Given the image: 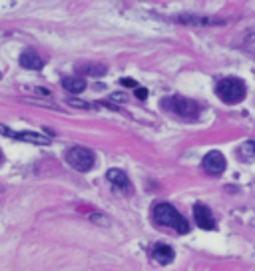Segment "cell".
<instances>
[{
    "label": "cell",
    "mask_w": 255,
    "mask_h": 271,
    "mask_svg": "<svg viewBox=\"0 0 255 271\" xmlns=\"http://www.w3.org/2000/svg\"><path fill=\"white\" fill-rule=\"evenodd\" d=\"M136 96H138L140 100H146V98H147V90H146V88H136Z\"/></svg>",
    "instance_id": "17"
},
{
    "label": "cell",
    "mask_w": 255,
    "mask_h": 271,
    "mask_svg": "<svg viewBox=\"0 0 255 271\" xmlns=\"http://www.w3.org/2000/svg\"><path fill=\"white\" fill-rule=\"evenodd\" d=\"M151 257H154V261H158L160 265H168V263L174 261L176 253H174V249H172L170 245H166V243H156L154 247H151Z\"/></svg>",
    "instance_id": "8"
},
{
    "label": "cell",
    "mask_w": 255,
    "mask_h": 271,
    "mask_svg": "<svg viewBox=\"0 0 255 271\" xmlns=\"http://www.w3.org/2000/svg\"><path fill=\"white\" fill-rule=\"evenodd\" d=\"M0 159H2V154H0Z\"/></svg>",
    "instance_id": "19"
},
{
    "label": "cell",
    "mask_w": 255,
    "mask_h": 271,
    "mask_svg": "<svg viewBox=\"0 0 255 271\" xmlns=\"http://www.w3.org/2000/svg\"><path fill=\"white\" fill-rule=\"evenodd\" d=\"M216 94L225 102V104H239L245 94H247V88H245V82L241 78H223L218 82L216 86Z\"/></svg>",
    "instance_id": "2"
},
{
    "label": "cell",
    "mask_w": 255,
    "mask_h": 271,
    "mask_svg": "<svg viewBox=\"0 0 255 271\" xmlns=\"http://www.w3.org/2000/svg\"><path fill=\"white\" fill-rule=\"evenodd\" d=\"M66 161L68 166L74 168L76 172H90L94 168V154L88 150V148H82V146H74L66 152Z\"/></svg>",
    "instance_id": "4"
},
{
    "label": "cell",
    "mask_w": 255,
    "mask_h": 271,
    "mask_svg": "<svg viewBox=\"0 0 255 271\" xmlns=\"http://www.w3.org/2000/svg\"><path fill=\"white\" fill-rule=\"evenodd\" d=\"M90 220H92V222H102L104 226H108V220H106V218H102V215H90Z\"/></svg>",
    "instance_id": "18"
},
{
    "label": "cell",
    "mask_w": 255,
    "mask_h": 271,
    "mask_svg": "<svg viewBox=\"0 0 255 271\" xmlns=\"http://www.w3.org/2000/svg\"><path fill=\"white\" fill-rule=\"evenodd\" d=\"M106 178L110 180V184L112 186H116L118 190H122V192H132V184H130V180H128V176L122 172V170H110L108 174H106Z\"/></svg>",
    "instance_id": "10"
},
{
    "label": "cell",
    "mask_w": 255,
    "mask_h": 271,
    "mask_svg": "<svg viewBox=\"0 0 255 271\" xmlns=\"http://www.w3.org/2000/svg\"><path fill=\"white\" fill-rule=\"evenodd\" d=\"M0 134H4L12 140H20V142H28V144H36V146H50V138L42 136L38 132H14L6 126L0 124Z\"/></svg>",
    "instance_id": "5"
},
{
    "label": "cell",
    "mask_w": 255,
    "mask_h": 271,
    "mask_svg": "<svg viewBox=\"0 0 255 271\" xmlns=\"http://www.w3.org/2000/svg\"><path fill=\"white\" fill-rule=\"evenodd\" d=\"M20 66H22V68H26V70H42L44 62H42V58L38 56L36 52L26 50V52H22V54H20Z\"/></svg>",
    "instance_id": "11"
},
{
    "label": "cell",
    "mask_w": 255,
    "mask_h": 271,
    "mask_svg": "<svg viewBox=\"0 0 255 271\" xmlns=\"http://www.w3.org/2000/svg\"><path fill=\"white\" fill-rule=\"evenodd\" d=\"M68 104L72 106V108H82V110H92V108H96L94 104H90V102H82V100H68Z\"/></svg>",
    "instance_id": "15"
},
{
    "label": "cell",
    "mask_w": 255,
    "mask_h": 271,
    "mask_svg": "<svg viewBox=\"0 0 255 271\" xmlns=\"http://www.w3.org/2000/svg\"><path fill=\"white\" fill-rule=\"evenodd\" d=\"M193 218H195V224L201 228V230H216V220H214V213L208 205L203 203H195L193 205Z\"/></svg>",
    "instance_id": "7"
},
{
    "label": "cell",
    "mask_w": 255,
    "mask_h": 271,
    "mask_svg": "<svg viewBox=\"0 0 255 271\" xmlns=\"http://www.w3.org/2000/svg\"><path fill=\"white\" fill-rule=\"evenodd\" d=\"M82 72L88 74V76H104L106 68L100 66V64H88V66H82Z\"/></svg>",
    "instance_id": "14"
},
{
    "label": "cell",
    "mask_w": 255,
    "mask_h": 271,
    "mask_svg": "<svg viewBox=\"0 0 255 271\" xmlns=\"http://www.w3.org/2000/svg\"><path fill=\"white\" fill-rule=\"evenodd\" d=\"M62 86L70 92V94H80L86 90V80L84 78H78V76H68L62 80Z\"/></svg>",
    "instance_id": "12"
},
{
    "label": "cell",
    "mask_w": 255,
    "mask_h": 271,
    "mask_svg": "<svg viewBox=\"0 0 255 271\" xmlns=\"http://www.w3.org/2000/svg\"><path fill=\"white\" fill-rule=\"evenodd\" d=\"M239 157L245 159V161H253L255 159V140H249V142H245L239 148Z\"/></svg>",
    "instance_id": "13"
},
{
    "label": "cell",
    "mask_w": 255,
    "mask_h": 271,
    "mask_svg": "<svg viewBox=\"0 0 255 271\" xmlns=\"http://www.w3.org/2000/svg\"><path fill=\"white\" fill-rule=\"evenodd\" d=\"M176 20H178V22H183V24H193V26H221V24H225V20H219V18H208V16H189V14L178 16Z\"/></svg>",
    "instance_id": "9"
},
{
    "label": "cell",
    "mask_w": 255,
    "mask_h": 271,
    "mask_svg": "<svg viewBox=\"0 0 255 271\" xmlns=\"http://www.w3.org/2000/svg\"><path fill=\"white\" fill-rule=\"evenodd\" d=\"M162 106L166 110L174 112L176 116L183 118V120H195L199 116V104L189 100V98H183V96H172V98H166L162 102Z\"/></svg>",
    "instance_id": "3"
},
{
    "label": "cell",
    "mask_w": 255,
    "mask_h": 271,
    "mask_svg": "<svg viewBox=\"0 0 255 271\" xmlns=\"http://www.w3.org/2000/svg\"><path fill=\"white\" fill-rule=\"evenodd\" d=\"M120 84H122V86H130V88H140V86H138V82H136V80H132V78H122V80H120Z\"/></svg>",
    "instance_id": "16"
},
{
    "label": "cell",
    "mask_w": 255,
    "mask_h": 271,
    "mask_svg": "<svg viewBox=\"0 0 255 271\" xmlns=\"http://www.w3.org/2000/svg\"><path fill=\"white\" fill-rule=\"evenodd\" d=\"M154 220H156V224H160L164 228H172L178 233H187L189 232L187 220L172 203H158L154 207Z\"/></svg>",
    "instance_id": "1"
},
{
    "label": "cell",
    "mask_w": 255,
    "mask_h": 271,
    "mask_svg": "<svg viewBox=\"0 0 255 271\" xmlns=\"http://www.w3.org/2000/svg\"><path fill=\"white\" fill-rule=\"evenodd\" d=\"M201 166H203V170H206L208 174L219 176V174L225 172V166H227V164H225L223 154L218 152V150H214V152L206 154V157H203V161H201Z\"/></svg>",
    "instance_id": "6"
}]
</instances>
